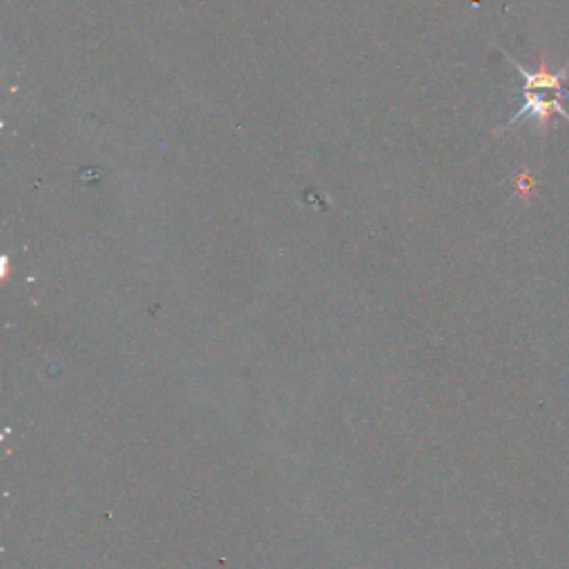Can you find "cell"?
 Returning <instances> with one entry per match:
<instances>
[{
    "label": "cell",
    "instance_id": "cell-1",
    "mask_svg": "<svg viewBox=\"0 0 569 569\" xmlns=\"http://www.w3.org/2000/svg\"><path fill=\"white\" fill-rule=\"evenodd\" d=\"M554 114L562 116V118L569 123V114H567L565 108H562V97L545 99V97H541L539 91L523 89V105L518 108V112H516L501 129H496V134H503V131L511 129L518 121L532 118V121L539 125V131H541L543 136H547L549 129H552V116H554Z\"/></svg>",
    "mask_w": 569,
    "mask_h": 569
},
{
    "label": "cell",
    "instance_id": "cell-2",
    "mask_svg": "<svg viewBox=\"0 0 569 569\" xmlns=\"http://www.w3.org/2000/svg\"><path fill=\"white\" fill-rule=\"evenodd\" d=\"M507 61L514 65V69L518 72V76L523 78V89H532V91H554L556 97L569 99V91L565 89V80L569 78V63L560 69V72H552L549 69V61L547 54H541L539 59V69L532 72L528 67H523L520 63H516L511 56H507Z\"/></svg>",
    "mask_w": 569,
    "mask_h": 569
}]
</instances>
